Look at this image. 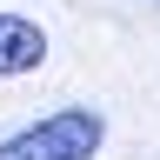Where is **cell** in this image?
<instances>
[{
  "mask_svg": "<svg viewBox=\"0 0 160 160\" xmlns=\"http://www.w3.org/2000/svg\"><path fill=\"white\" fill-rule=\"evenodd\" d=\"M47 60V33L27 13H0V80H20Z\"/></svg>",
  "mask_w": 160,
  "mask_h": 160,
  "instance_id": "obj_2",
  "label": "cell"
},
{
  "mask_svg": "<svg viewBox=\"0 0 160 160\" xmlns=\"http://www.w3.org/2000/svg\"><path fill=\"white\" fill-rule=\"evenodd\" d=\"M153 7H160V0H153Z\"/></svg>",
  "mask_w": 160,
  "mask_h": 160,
  "instance_id": "obj_3",
  "label": "cell"
},
{
  "mask_svg": "<svg viewBox=\"0 0 160 160\" xmlns=\"http://www.w3.org/2000/svg\"><path fill=\"white\" fill-rule=\"evenodd\" d=\"M107 147V113L100 107H60L33 127L0 140V160H93Z\"/></svg>",
  "mask_w": 160,
  "mask_h": 160,
  "instance_id": "obj_1",
  "label": "cell"
}]
</instances>
